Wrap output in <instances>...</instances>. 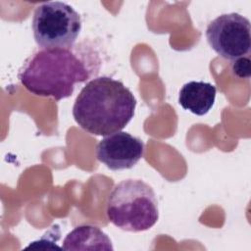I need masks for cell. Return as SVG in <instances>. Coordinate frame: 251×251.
I'll use <instances>...</instances> for the list:
<instances>
[{"label":"cell","instance_id":"2","mask_svg":"<svg viewBox=\"0 0 251 251\" xmlns=\"http://www.w3.org/2000/svg\"><path fill=\"white\" fill-rule=\"evenodd\" d=\"M89 75L83 61L72 50L40 49L25 62L18 76L30 93L60 101L70 97L75 85Z\"/></svg>","mask_w":251,"mask_h":251},{"label":"cell","instance_id":"5","mask_svg":"<svg viewBox=\"0 0 251 251\" xmlns=\"http://www.w3.org/2000/svg\"><path fill=\"white\" fill-rule=\"evenodd\" d=\"M206 38L210 47L226 60L245 57L251 47L250 21L238 13L223 14L209 23Z\"/></svg>","mask_w":251,"mask_h":251},{"label":"cell","instance_id":"6","mask_svg":"<svg viewBox=\"0 0 251 251\" xmlns=\"http://www.w3.org/2000/svg\"><path fill=\"white\" fill-rule=\"evenodd\" d=\"M143 141L126 131L105 136L96 146V158L112 171L134 167L144 154Z\"/></svg>","mask_w":251,"mask_h":251},{"label":"cell","instance_id":"3","mask_svg":"<svg viewBox=\"0 0 251 251\" xmlns=\"http://www.w3.org/2000/svg\"><path fill=\"white\" fill-rule=\"evenodd\" d=\"M106 215L109 222L123 230H147L159 219L156 194L141 179H125L116 184L109 194Z\"/></svg>","mask_w":251,"mask_h":251},{"label":"cell","instance_id":"8","mask_svg":"<svg viewBox=\"0 0 251 251\" xmlns=\"http://www.w3.org/2000/svg\"><path fill=\"white\" fill-rule=\"evenodd\" d=\"M64 250H114L110 237L98 226L82 225L70 231L64 241Z\"/></svg>","mask_w":251,"mask_h":251},{"label":"cell","instance_id":"1","mask_svg":"<svg viewBox=\"0 0 251 251\" xmlns=\"http://www.w3.org/2000/svg\"><path fill=\"white\" fill-rule=\"evenodd\" d=\"M136 99L120 80L110 76L91 79L75 100L73 116L85 131L107 136L121 131L133 118Z\"/></svg>","mask_w":251,"mask_h":251},{"label":"cell","instance_id":"9","mask_svg":"<svg viewBox=\"0 0 251 251\" xmlns=\"http://www.w3.org/2000/svg\"><path fill=\"white\" fill-rule=\"evenodd\" d=\"M231 72L239 78H249L250 76V59L241 57L231 62Z\"/></svg>","mask_w":251,"mask_h":251},{"label":"cell","instance_id":"4","mask_svg":"<svg viewBox=\"0 0 251 251\" xmlns=\"http://www.w3.org/2000/svg\"><path fill=\"white\" fill-rule=\"evenodd\" d=\"M31 27L41 49H70L81 30V19L67 3L44 2L35 8Z\"/></svg>","mask_w":251,"mask_h":251},{"label":"cell","instance_id":"7","mask_svg":"<svg viewBox=\"0 0 251 251\" xmlns=\"http://www.w3.org/2000/svg\"><path fill=\"white\" fill-rule=\"evenodd\" d=\"M216 92V86L210 82L191 80L180 88L178 103L184 110L197 116H204L212 109Z\"/></svg>","mask_w":251,"mask_h":251}]
</instances>
